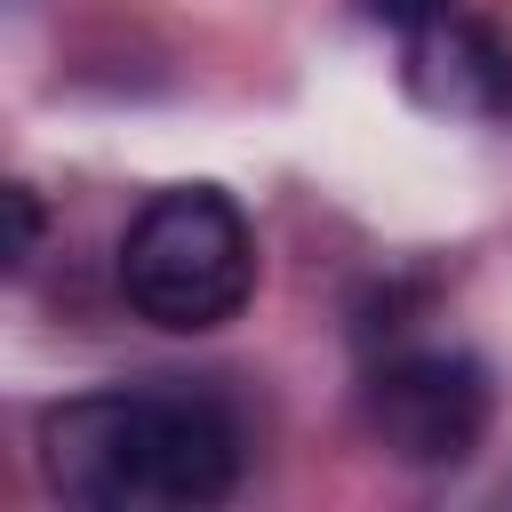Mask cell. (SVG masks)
I'll list each match as a JSON object with an SVG mask.
<instances>
[{"label":"cell","mask_w":512,"mask_h":512,"mask_svg":"<svg viewBox=\"0 0 512 512\" xmlns=\"http://www.w3.org/2000/svg\"><path fill=\"white\" fill-rule=\"evenodd\" d=\"M40 464L64 504L96 512H192L224 504L240 480V424L216 392L128 384L48 408Z\"/></svg>","instance_id":"6da1fadb"},{"label":"cell","mask_w":512,"mask_h":512,"mask_svg":"<svg viewBox=\"0 0 512 512\" xmlns=\"http://www.w3.org/2000/svg\"><path fill=\"white\" fill-rule=\"evenodd\" d=\"M120 296L168 336H208L256 296V232L216 184L152 192L120 232Z\"/></svg>","instance_id":"7a4b0ae2"},{"label":"cell","mask_w":512,"mask_h":512,"mask_svg":"<svg viewBox=\"0 0 512 512\" xmlns=\"http://www.w3.org/2000/svg\"><path fill=\"white\" fill-rule=\"evenodd\" d=\"M360 416H368V432H376L384 456L440 472V464H464V456L488 440L496 392H488V368H480L472 352L416 344V352H392V360L368 368Z\"/></svg>","instance_id":"3957f363"},{"label":"cell","mask_w":512,"mask_h":512,"mask_svg":"<svg viewBox=\"0 0 512 512\" xmlns=\"http://www.w3.org/2000/svg\"><path fill=\"white\" fill-rule=\"evenodd\" d=\"M408 96L440 120H496L512 112V48L496 24L448 8L440 24L408 32Z\"/></svg>","instance_id":"277c9868"},{"label":"cell","mask_w":512,"mask_h":512,"mask_svg":"<svg viewBox=\"0 0 512 512\" xmlns=\"http://www.w3.org/2000/svg\"><path fill=\"white\" fill-rule=\"evenodd\" d=\"M360 8H368V16L384 24V32H400V40H408V32H424V24H440V16L456 8V0H360Z\"/></svg>","instance_id":"5b68a950"},{"label":"cell","mask_w":512,"mask_h":512,"mask_svg":"<svg viewBox=\"0 0 512 512\" xmlns=\"http://www.w3.org/2000/svg\"><path fill=\"white\" fill-rule=\"evenodd\" d=\"M8 216H16L8 264H32V256H40V200H32V184H8Z\"/></svg>","instance_id":"8992f818"}]
</instances>
